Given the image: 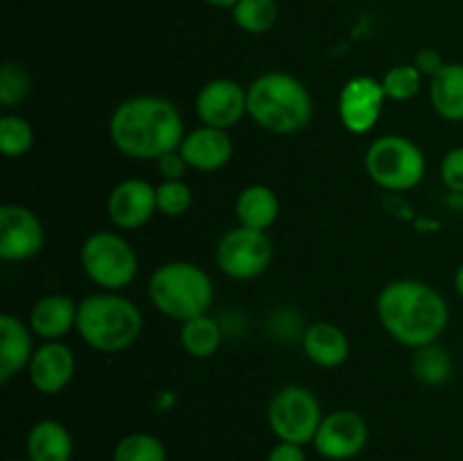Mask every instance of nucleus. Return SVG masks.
<instances>
[{
  "label": "nucleus",
  "mask_w": 463,
  "mask_h": 461,
  "mask_svg": "<svg viewBox=\"0 0 463 461\" xmlns=\"http://www.w3.org/2000/svg\"><path fill=\"white\" fill-rule=\"evenodd\" d=\"M109 136L118 152L136 161H158L181 147L184 118L176 104L158 95H136L116 107L109 120Z\"/></svg>",
  "instance_id": "1"
},
{
  "label": "nucleus",
  "mask_w": 463,
  "mask_h": 461,
  "mask_svg": "<svg viewBox=\"0 0 463 461\" xmlns=\"http://www.w3.org/2000/svg\"><path fill=\"white\" fill-rule=\"evenodd\" d=\"M375 307L389 337L414 351L437 342L450 319L443 294L432 285L414 278L384 285Z\"/></svg>",
  "instance_id": "2"
},
{
  "label": "nucleus",
  "mask_w": 463,
  "mask_h": 461,
  "mask_svg": "<svg viewBox=\"0 0 463 461\" xmlns=\"http://www.w3.org/2000/svg\"><path fill=\"white\" fill-rule=\"evenodd\" d=\"M247 113L262 129L289 136L310 125L312 98L289 72H265L247 89Z\"/></svg>",
  "instance_id": "3"
},
{
  "label": "nucleus",
  "mask_w": 463,
  "mask_h": 461,
  "mask_svg": "<svg viewBox=\"0 0 463 461\" xmlns=\"http://www.w3.org/2000/svg\"><path fill=\"white\" fill-rule=\"evenodd\" d=\"M75 330L93 351L120 353L143 333V315L131 298L116 292L90 294L77 306Z\"/></svg>",
  "instance_id": "4"
},
{
  "label": "nucleus",
  "mask_w": 463,
  "mask_h": 461,
  "mask_svg": "<svg viewBox=\"0 0 463 461\" xmlns=\"http://www.w3.org/2000/svg\"><path fill=\"white\" fill-rule=\"evenodd\" d=\"M147 294L161 315L175 321H188L206 315L215 296V287L202 267L194 262L175 260L152 271Z\"/></svg>",
  "instance_id": "5"
},
{
  "label": "nucleus",
  "mask_w": 463,
  "mask_h": 461,
  "mask_svg": "<svg viewBox=\"0 0 463 461\" xmlns=\"http://www.w3.org/2000/svg\"><path fill=\"white\" fill-rule=\"evenodd\" d=\"M366 174L380 188L405 193L416 188L425 176V156L414 140L387 134L369 145L364 156Z\"/></svg>",
  "instance_id": "6"
},
{
  "label": "nucleus",
  "mask_w": 463,
  "mask_h": 461,
  "mask_svg": "<svg viewBox=\"0 0 463 461\" xmlns=\"http://www.w3.org/2000/svg\"><path fill=\"white\" fill-rule=\"evenodd\" d=\"M81 269L107 292L125 289L138 274V256L122 235L113 230L90 233L81 244Z\"/></svg>",
  "instance_id": "7"
},
{
  "label": "nucleus",
  "mask_w": 463,
  "mask_h": 461,
  "mask_svg": "<svg viewBox=\"0 0 463 461\" xmlns=\"http://www.w3.org/2000/svg\"><path fill=\"white\" fill-rule=\"evenodd\" d=\"M267 420L279 441L307 446L315 441L324 414L315 393L298 384L279 389L267 409Z\"/></svg>",
  "instance_id": "8"
},
{
  "label": "nucleus",
  "mask_w": 463,
  "mask_h": 461,
  "mask_svg": "<svg viewBox=\"0 0 463 461\" xmlns=\"http://www.w3.org/2000/svg\"><path fill=\"white\" fill-rule=\"evenodd\" d=\"M274 247L265 230L235 226L226 230L215 247V262L222 274L233 280H251L265 274Z\"/></svg>",
  "instance_id": "9"
},
{
  "label": "nucleus",
  "mask_w": 463,
  "mask_h": 461,
  "mask_svg": "<svg viewBox=\"0 0 463 461\" xmlns=\"http://www.w3.org/2000/svg\"><path fill=\"white\" fill-rule=\"evenodd\" d=\"M366 443H369L366 420L353 409H335L324 416L312 446L324 459L348 461L355 459Z\"/></svg>",
  "instance_id": "10"
},
{
  "label": "nucleus",
  "mask_w": 463,
  "mask_h": 461,
  "mask_svg": "<svg viewBox=\"0 0 463 461\" xmlns=\"http://www.w3.org/2000/svg\"><path fill=\"white\" fill-rule=\"evenodd\" d=\"M43 244V224L34 211L18 203L0 208V258L5 262L30 260L39 256Z\"/></svg>",
  "instance_id": "11"
},
{
  "label": "nucleus",
  "mask_w": 463,
  "mask_h": 461,
  "mask_svg": "<svg viewBox=\"0 0 463 461\" xmlns=\"http://www.w3.org/2000/svg\"><path fill=\"white\" fill-rule=\"evenodd\" d=\"M383 81L369 75H357L344 84L339 93V120L351 134H369L384 108Z\"/></svg>",
  "instance_id": "12"
},
{
  "label": "nucleus",
  "mask_w": 463,
  "mask_h": 461,
  "mask_svg": "<svg viewBox=\"0 0 463 461\" xmlns=\"http://www.w3.org/2000/svg\"><path fill=\"white\" fill-rule=\"evenodd\" d=\"M197 116L203 125L215 129H231L247 113V90L229 77L211 80L197 95Z\"/></svg>",
  "instance_id": "13"
},
{
  "label": "nucleus",
  "mask_w": 463,
  "mask_h": 461,
  "mask_svg": "<svg viewBox=\"0 0 463 461\" xmlns=\"http://www.w3.org/2000/svg\"><path fill=\"white\" fill-rule=\"evenodd\" d=\"M109 220L122 230H136L152 220L156 208V188L143 179L120 181L109 194Z\"/></svg>",
  "instance_id": "14"
},
{
  "label": "nucleus",
  "mask_w": 463,
  "mask_h": 461,
  "mask_svg": "<svg viewBox=\"0 0 463 461\" xmlns=\"http://www.w3.org/2000/svg\"><path fill=\"white\" fill-rule=\"evenodd\" d=\"M75 375V355L63 342H45L27 364L30 384L43 396H54L71 384Z\"/></svg>",
  "instance_id": "15"
},
{
  "label": "nucleus",
  "mask_w": 463,
  "mask_h": 461,
  "mask_svg": "<svg viewBox=\"0 0 463 461\" xmlns=\"http://www.w3.org/2000/svg\"><path fill=\"white\" fill-rule=\"evenodd\" d=\"M179 152L193 170L215 172L222 170L233 156V140L224 129L202 125L199 129L185 134Z\"/></svg>",
  "instance_id": "16"
},
{
  "label": "nucleus",
  "mask_w": 463,
  "mask_h": 461,
  "mask_svg": "<svg viewBox=\"0 0 463 461\" xmlns=\"http://www.w3.org/2000/svg\"><path fill=\"white\" fill-rule=\"evenodd\" d=\"M34 346H32V328H27L18 316L0 315V382L7 384L14 375L27 369Z\"/></svg>",
  "instance_id": "17"
},
{
  "label": "nucleus",
  "mask_w": 463,
  "mask_h": 461,
  "mask_svg": "<svg viewBox=\"0 0 463 461\" xmlns=\"http://www.w3.org/2000/svg\"><path fill=\"white\" fill-rule=\"evenodd\" d=\"M77 306L66 294H48L30 310V328L45 342H59L77 324Z\"/></svg>",
  "instance_id": "18"
},
{
  "label": "nucleus",
  "mask_w": 463,
  "mask_h": 461,
  "mask_svg": "<svg viewBox=\"0 0 463 461\" xmlns=\"http://www.w3.org/2000/svg\"><path fill=\"white\" fill-rule=\"evenodd\" d=\"M303 351H306L307 360L315 362L321 369H337L348 360L351 342L339 325L330 324V321H317L303 337Z\"/></svg>",
  "instance_id": "19"
},
{
  "label": "nucleus",
  "mask_w": 463,
  "mask_h": 461,
  "mask_svg": "<svg viewBox=\"0 0 463 461\" xmlns=\"http://www.w3.org/2000/svg\"><path fill=\"white\" fill-rule=\"evenodd\" d=\"M25 452L30 461H71L75 443L66 425L43 419L27 432Z\"/></svg>",
  "instance_id": "20"
},
{
  "label": "nucleus",
  "mask_w": 463,
  "mask_h": 461,
  "mask_svg": "<svg viewBox=\"0 0 463 461\" xmlns=\"http://www.w3.org/2000/svg\"><path fill=\"white\" fill-rule=\"evenodd\" d=\"M280 202L274 190L265 183L247 185L235 199V215L240 226L256 230H267L279 220Z\"/></svg>",
  "instance_id": "21"
},
{
  "label": "nucleus",
  "mask_w": 463,
  "mask_h": 461,
  "mask_svg": "<svg viewBox=\"0 0 463 461\" xmlns=\"http://www.w3.org/2000/svg\"><path fill=\"white\" fill-rule=\"evenodd\" d=\"M430 99L443 120L463 122V63H446L430 80Z\"/></svg>",
  "instance_id": "22"
},
{
  "label": "nucleus",
  "mask_w": 463,
  "mask_h": 461,
  "mask_svg": "<svg viewBox=\"0 0 463 461\" xmlns=\"http://www.w3.org/2000/svg\"><path fill=\"white\" fill-rule=\"evenodd\" d=\"M222 343V330L215 319L208 315H199L194 319L184 321L181 325V346L188 355L197 357V360H206L213 353L220 348Z\"/></svg>",
  "instance_id": "23"
},
{
  "label": "nucleus",
  "mask_w": 463,
  "mask_h": 461,
  "mask_svg": "<svg viewBox=\"0 0 463 461\" xmlns=\"http://www.w3.org/2000/svg\"><path fill=\"white\" fill-rule=\"evenodd\" d=\"M231 18L247 34H265L279 21V3L276 0H240L231 9Z\"/></svg>",
  "instance_id": "24"
},
{
  "label": "nucleus",
  "mask_w": 463,
  "mask_h": 461,
  "mask_svg": "<svg viewBox=\"0 0 463 461\" xmlns=\"http://www.w3.org/2000/svg\"><path fill=\"white\" fill-rule=\"evenodd\" d=\"M414 375L425 384H443L450 380L452 375V360L450 353L443 346H439L437 342L430 343V346L416 348L414 355Z\"/></svg>",
  "instance_id": "25"
},
{
  "label": "nucleus",
  "mask_w": 463,
  "mask_h": 461,
  "mask_svg": "<svg viewBox=\"0 0 463 461\" xmlns=\"http://www.w3.org/2000/svg\"><path fill=\"white\" fill-rule=\"evenodd\" d=\"M111 461H167V450L154 434L131 432L113 447Z\"/></svg>",
  "instance_id": "26"
},
{
  "label": "nucleus",
  "mask_w": 463,
  "mask_h": 461,
  "mask_svg": "<svg viewBox=\"0 0 463 461\" xmlns=\"http://www.w3.org/2000/svg\"><path fill=\"white\" fill-rule=\"evenodd\" d=\"M32 145H34V129L30 122L14 113H5L0 118V149L5 156H23L30 152Z\"/></svg>",
  "instance_id": "27"
},
{
  "label": "nucleus",
  "mask_w": 463,
  "mask_h": 461,
  "mask_svg": "<svg viewBox=\"0 0 463 461\" xmlns=\"http://www.w3.org/2000/svg\"><path fill=\"white\" fill-rule=\"evenodd\" d=\"M420 81H423V75H420L414 63H398V66H392L384 72L383 89L387 99L407 102L420 90Z\"/></svg>",
  "instance_id": "28"
},
{
  "label": "nucleus",
  "mask_w": 463,
  "mask_h": 461,
  "mask_svg": "<svg viewBox=\"0 0 463 461\" xmlns=\"http://www.w3.org/2000/svg\"><path fill=\"white\" fill-rule=\"evenodd\" d=\"M30 72L16 61H5L0 68V107H18L30 93Z\"/></svg>",
  "instance_id": "29"
},
{
  "label": "nucleus",
  "mask_w": 463,
  "mask_h": 461,
  "mask_svg": "<svg viewBox=\"0 0 463 461\" xmlns=\"http://www.w3.org/2000/svg\"><path fill=\"white\" fill-rule=\"evenodd\" d=\"M193 206V190L185 181H161L156 185V208L165 217H181Z\"/></svg>",
  "instance_id": "30"
},
{
  "label": "nucleus",
  "mask_w": 463,
  "mask_h": 461,
  "mask_svg": "<svg viewBox=\"0 0 463 461\" xmlns=\"http://www.w3.org/2000/svg\"><path fill=\"white\" fill-rule=\"evenodd\" d=\"M441 181L450 193L463 194V147H452L443 156Z\"/></svg>",
  "instance_id": "31"
},
{
  "label": "nucleus",
  "mask_w": 463,
  "mask_h": 461,
  "mask_svg": "<svg viewBox=\"0 0 463 461\" xmlns=\"http://www.w3.org/2000/svg\"><path fill=\"white\" fill-rule=\"evenodd\" d=\"M156 167L158 172H161L163 181H184L188 163H185V158L181 156L179 149H175V152L163 154V156L156 161Z\"/></svg>",
  "instance_id": "32"
},
{
  "label": "nucleus",
  "mask_w": 463,
  "mask_h": 461,
  "mask_svg": "<svg viewBox=\"0 0 463 461\" xmlns=\"http://www.w3.org/2000/svg\"><path fill=\"white\" fill-rule=\"evenodd\" d=\"M411 63L419 68L420 75L430 77V80H432V77L437 75V72L441 71L443 66H446L441 52H439V50H434V48H420L419 52L414 54V61H411Z\"/></svg>",
  "instance_id": "33"
},
{
  "label": "nucleus",
  "mask_w": 463,
  "mask_h": 461,
  "mask_svg": "<svg viewBox=\"0 0 463 461\" xmlns=\"http://www.w3.org/2000/svg\"><path fill=\"white\" fill-rule=\"evenodd\" d=\"M267 461H307L306 450L303 446H297V443L279 441L267 455Z\"/></svg>",
  "instance_id": "34"
},
{
  "label": "nucleus",
  "mask_w": 463,
  "mask_h": 461,
  "mask_svg": "<svg viewBox=\"0 0 463 461\" xmlns=\"http://www.w3.org/2000/svg\"><path fill=\"white\" fill-rule=\"evenodd\" d=\"M203 3L211 5V7H217V9H233L240 0H203Z\"/></svg>",
  "instance_id": "35"
},
{
  "label": "nucleus",
  "mask_w": 463,
  "mask_h": 461,
  "mask_svg": "<svg viewBox=\"0 0 463 461\" xmlns=\"http://www.w3.org/2000/svg\"><path fill=\"white\" fill-rule=\"evenodd\" d=\"M455 287H457V294L463 298V262L459 265V269H457L455 274Z\"/></svg>",
  "instance_id": "36"
},
{
  "label": "nucleus",
  "mask_w": 463,
  "mask_h": 461,
  "mask_svg": "<svg viewBox=\"0 0 463 461\" xmlns=\"http://www.w3.org/2000/svg\"><path fill=\"white\" fill-rule=\"evenodd\" d=\"M16 461H30V459H16Z\"/></svg>",
  "instance_id": "37"
}]
</instances>
